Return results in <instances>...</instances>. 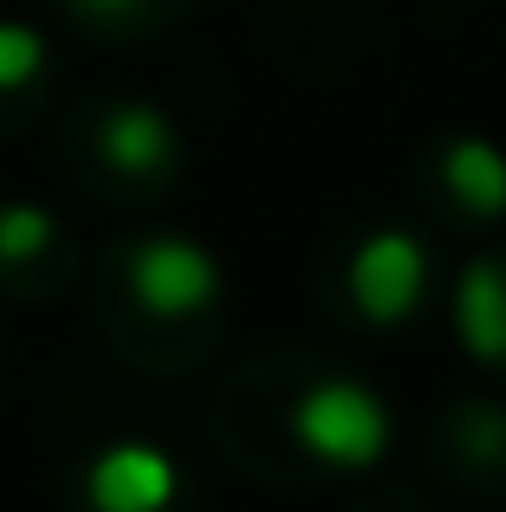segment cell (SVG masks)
<instances>
[{
    "mask_svg": "<svg viewBox=\"0 0 506 512\" xmlns=\"http://www.w3.org/2000/svg\"><path fill=\"white\" fill-rule=\"evenodd\" d=\"M176 124H169L156 104H117L98 130V156L111 163L117 175H163L176 163Z\"/></svg>",
    "mask_w": 506,
    "mask_h": 512,
    "instance_id": "5",
    "label": "cell"
},
{
    "mask_svg": "<svg viewBox=\"0 0 506 512\" xmlns=\"http://www.w3.org/2000/svg\"><path fill=\"white\" fill-rule=\"evenodd\" d=\"M292 435L331 467H370L390 448V409L377 402V389L351 383V376H325L299 396Z\"/></svg>",
    "mask_w": 506,
    "mask_h": 512,
    "instance_id": "1",
    "label": "cell"
},
{
    "mask_svg": "<svg viewBox=\"0 0 506 512\" xmlns=\"http://www.w3.org/2000/svg\"><path fill=\"white\" fill-rule=\"evenodd\" d=\"M59 240V221L33 201H13L0 208V266H20V260H39V253Z\"/></svg>",
    "mask_w": 506,
    "mask_h": 512,
    "instance_id": "8",
    "label": "cell"
},
{
    "mask_svg": "<svg viewBox=\"0 0 506 512\" xmlns=\"http://www.w3.org/2000/svg\"><path fill=\"white\" fill-rule=\"evenodd\" d=\"M39 65H46V39L20 20H0V91L13 85H33Z\"/></svg>",
    "mask_w": 506,
    "mask_h": 512,
    "instance_id": "9",
    "label": "cell"
},
{
    "mask_svg": "<svg viewBox=\"0 0 506 512\" xmlns=\"http://www.w3.org/2000/svg\"><path fill=\"white\" fill-rule=\"evenodd\" d=\"M455 331L481 363H506V266L474 260L455 286Z\"/></svg>",
    "mask_w": 506,
    "mask_h": 512,
    "instance_id": "6",
    "label": "cell"
},
{
    "mask_svg": "<svg viewBox=\"0 0 506 512\" xmlns=\"http://www.w3.org/2000/svg\"><path fill=\"white\" fill-rule=\"evenodd\" d=\"M65 7L78 13V20H98V26H124V20H137L150 0H65Z\"/></svg>",
    "mask_w": 506,
    "mask_h": 512,
    "instance_id": "10",
    "label": "cell"
},
{
    "mask_svg": "<svg viewBox=\"0 0 506 512\" xmlns=\"http://www.w3.org/2000/svg\"><path fill=\"white\" fill-rule=\"evenodd\" d=\"M124 279H130V299L150 318H189V312H202V305H215V292H221L215 253L182 240V234L137 240L130 260H124Z\"/></svg>",
    "mask_w": 506,
    "mask_h": 512,
    "instance_id": "2",
    "label": "cell"
},
{
    "mask_svg": "<svg viewBox=\"0 0 506 512\" xmlns=\"http://www.w3.org/2000/svg\"><path fill=\"white\" fill-rule=\"evenodd\" d=\"M85 493L98 512H163L176 500V461L150 441H117L91 461Z\"/></svg>",
    "mask_w": 506,
    "mask_h": 512,
    "instance_id": "4",
    "label": "cell"
},
{
    "mask_svg": "<svg viewBox=\"0 0 506 512\" xmlns=\"http://www.w3.org/2000/svg\"><path fill=\"white\" fill-rule=\"evenodd\" d=\"M442 182H448V195H455L468 214H481V221H500L506 214V156L487 137H455L448 143L442 150Z\"/></svg>",
    "mask_w": 506,
    "mask_h": 512,
    "instance_id": "7",
    "label": "cell"
},
{
    "mask_svg": "<svg viewBox=\"0 0 506 512\" xmlns=\"http://www.w3.org/2000/svg\"><path fill=\"white\" fill-rule=\"evenodd\" d=\"M422 286H429V253H422L416 234L377 227V234L357 247L351 292H357V312H364L370 325H403V318L422 305Z\"/></svg>",
    "mask_w": 506,
    "mask_h": 512,
    "instance_id": "3",
    "label": "cell"
}]
</instances>
